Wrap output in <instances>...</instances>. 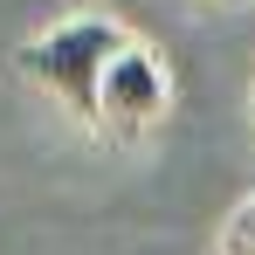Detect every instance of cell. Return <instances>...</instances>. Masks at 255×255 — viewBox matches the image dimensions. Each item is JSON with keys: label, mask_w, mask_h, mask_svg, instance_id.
<instances>
[{"label": "cell", "mask_w": 255, "mask_h": 255, "mask_svg": "<svg viewBox=\"0 0 255 255\" xmlns=\"http://www.w3.org/2000/svg\"><path fill=\"white\" fill-rule=\"evenodd\" d=\"M131 35L111 21V14H69V21H55L42 28L35 42H21V76L35 90H48L62 111H76L83 125H97V90H104V69H111V55L125 48Z\"/></svg>", "instance_id": "6da1fadb"}, {"label": "cell", "mask_w": 255, "mask_h": 255, "mask_svg": "<svg viewBox=\"0 0 255 255\" xmlns=\"http://www.w3.org/2000/svg\"><path fill=\"white\" fill-rule=\"evenodd\" d=\"M172 83H166V62L152 55L145 42H125L104 69V90H97V131L104 138H138L166 118Z\"/></svg>", "instance_id": "7a4b0ae2"}, {"label": "cell", "mask_w": 255, "mask_h": 255, "mask_svg": "<svg viewBox=\"0 0 255 255\" xmlns=\"http://www.w3.org/2000/svg\"><path fill=\"white\" fill-rule=\"evenodd\" d=\"M221 255H255V193L228 214V228H221Z\"/></svg>", "instance_id": "3957f363"}, {"label": "cell", "mask_w": 255, "mask_h": 255, "mask_svg": "<svg viewBox=\"0 0 255 255\" xmlns=\"http://www.w3.org/2000/svg\"><path fill=\"white\" fill-rule=\"evenodd\" d=\"M249 111H255V90H249Z\"/></svg>", "instance_id": "277c9868"}]
</instances>
